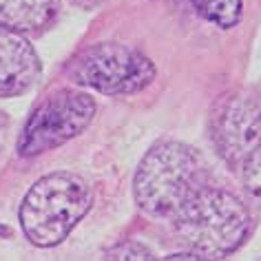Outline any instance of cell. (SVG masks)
<instances>
[{"label":"cell","mask_w":261,"mask_h":261,"mask_svg":"<svg viewBox=\"0 0 261 261\" xmlns=\"http://www.w3.org/2000/svg\"><path fill=\"white\" fill-rule=\"evenodd\" d=\"M107 259H153V252L142 244H122L107 252Z\"/></svg>","instance_id":"11"},{"label":"cell","mask_w":261,"mask_h":261,"mask_svg":"<svg viewBox=\"0 0 261 261\" xmlns=\"http://www.w3.org/2000/svg\"><path fill=\"white\" fill-rule=\"evenodd\" d=\"M241 179H244V188L250 195V199L261 204V144L257 148H252L250 155L244 160V164H241Z\"/></svg>","instance_id":"10"},{"label":"cell","mask_w":261,"mask_h":261,"mask_svg":"<svg viewBox=\"0 0 261 261\" xmlns=\"http://www.w3.org/2000/svg\"><path fill=\"white\" fill-rule=\"evenodd\" d=\"M60 0H0V24L9 29L40 31L56 20Z\"/></svg>","instance_id":"8"},{"label":"cell","mask_w":261,"mask_h":261,"mask_svg":"<svg viewBox=\"0 0 261 261\" xmlns=\"http://www.w3.org/2000/svg\"><path fill=\"white\" fill-rule=\"evenodd\" d=\"M155 64L142 51L117 42L95 44L71 62L69 75L107 95L138 93L155 80Z\"/></svg>","instance_id":"4"},{"label":"cell","mask_w":261,"mask_h":261,"mask_svg":"<svg viewBox=\"0 0 261 261\" xmlns=\"http://www.w3.org/2000/svg\"><path fill=\"white\" fill-rule=\"evenodd\" d=\"M91 201L89 181L75 173H51L38 179L20 206L24 237L40 248L58 246L89 213Z\"/></svg>","instance_id":"3"},{"label":"cell","mask_w":261,"mask_h":261,"mask_svg":"<svg viewBox=\"0 0 261 261\" xmlns=\"http://www.w3.org/2000/svg\"><path fill=\"white\" fill-rule=\"evenodd\" d=\"M93 115L95 102L89 93L71 89L56 91L29 115L18 140V153L22 158H36L54 151L64 142L77 138L91 124Z\"/></svg>","instance_id":"5"},{"label":"cell","mask_w":261,"mask_h":261,"mask_svg":"<svg viewBox=\"0 0 261 261\" xmlns=\"http://www.w3.org/2000/svg\"><path fill=\"white\" fill-rule=\"evenodd\" d=\"M40 60L20 31L0 24V97L22 95L40 77Z\"/></svg>","instance_id":"7"},{"label":"cell","mask_w":261,"mask_h":261,"mask_svg":"<svg viewBox=\"0 0 261 261\" xmlns=\"http://www.w3.org/2000/svg\"><path fill=\"white\" fill-rule=\"evenodd\" d=\"M206 184L208 173L201 155L188 144L162 140L140 162L133 195L144 213L171 219Z\"/></svg>","instance_id":"1"},{"label":"cell","mask_w":261,"mask_h":261,"mask_svg":"<svg viewBox=\"0 0 261 261\" xmlns=\"http://www.w3.org/2000/svg\"><path fill=\"white\" fill-rule=\"evenodd\" d=\"M73 3H77V5H82V7H93V5H97V3H102V0H73Z\"/></svg>","instance_id":"12"},{"label":"cell","mask_w":261,"mask_h":261,"mask_svg":"<svg viewBox=\"0 0 261 261\" xmlns=\"http://www.w3.org/2000/svg\"><path fill=\"white\" fill-rule=\"evenodd\" d=\"M171 224L188 250L201 259H221L246 241L250 213L232 193L206 184L173 215Z\"/></svg>","instance_id":"2"},{"label":"cell","mask_w":261,"mask_h":261,"mask_svg":"<svg viewBox=\"0 0 261 261\" xmlns=\"http://www.w3.org/2000/svg\"><path fill=\"white\" fill-rule=\"evenodd\" d=\"M213 144L228 164H244L261 144V102L248 95H230L219 102L211 124Z\"/></svg>","instance_id":"6"},{"label":"cell","mask_w":261,"mask_h":261,"mask_svg":"<svg viewBox=\"0 0 261 261\" xmlns=\"http://www.w3.org/2000/svg\"><path fill=\"white\" fill-rule=\"evenodd\" d=\"M191 5L204 20L217 24L219 29H232L244 14L241 0H191Z\"/></svg>","instance_id":"9"}]
</instances>
